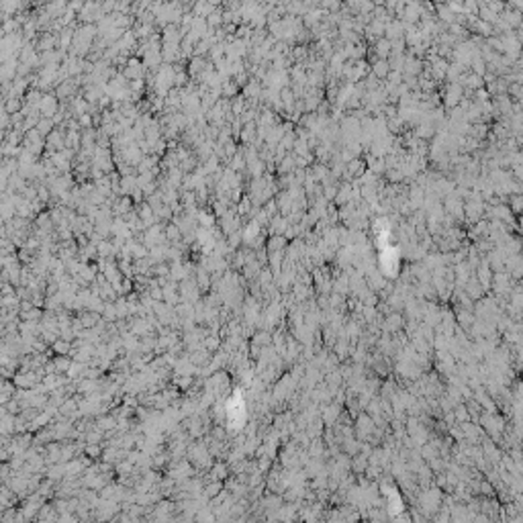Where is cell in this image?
<instances>
[{"instance_id":"obj_1","label":"cell","mask_w":523,"mask_h":523,"mask_svg":"<svg viewBox=\"0 0 523 523\" xmlns=\"http://www.w3.org/2000/svg\"><path fill=\"white\" fill-rule=\"evenodd\" d=\"M39 113L43 115V119H53L60 113V100L56 94H43V98L39 102Z\"/></svg>"},{"instance_id":"obj_2","label":"cell","mask_w":523,"mask_h":523,"mask_svg":"<svg viewBox=\"0 0 523 523\" xmlns=\"http://www.w3.org/2000/svg\"><path fill=\"white\" fill-rule=\"evenodd\" d=\"M258 137V121L254 123H245L241 127V133H239V139L247 145H254V139Z\"/></svg>"},{"instance_id":"obj_3","label":"cell","mask_w":523,"mask_h":523,"mask_svg":"<svg viewBox=\"0 0 523 523\" xmlns=\"http://www.w3.org/2000/svg\"><path fill=\"white\" fill-rule=\"evenodd\" d=\"M21 106H23L21 96H6V98H4V113L8 117L19 115L21 113Z\"/></svg>"},{"instance_id":"obj_4","label":"cell","mask_w":523,"mask_h":523,"mask_svg":"<svg viewBox=\"0 0 523 523\" xmlns=\"http://www.w3.org/2000/svg\"><path fill=\"white\" fill-rule=\"evenodd\" d=\"M237 215L239 217H247V215H254V200L250 195H243L237 202Z\"/></svg>"},{"instance_id":"obj_5","label":"cell","mask_w":523,"mask_h":523,"mask_svg":"<svg viewBox=\"0 0 523 523\" xmlns=\"http://www.w3.org/2000/svg\"><path fill=\"white\" fill-rule=\"evenodd\" d=\"M163 233H166V241H170V243H178L182 239V229L178 227L176 223H168L166 229H163Z\"/></svg>"},{"instance_id":"obj_6","label":"cell","mask_w":523,"mask_h":523,"mask_svg":"<svg viewBox=\"0 0 523 523\" xmlns=\"http://www.w3.org/2000/svg\"><path fill=\"white\" fill-rule=\"evenodd\" d=\"M196 282H198L202 288H206V286H209V274H206L202 268L198 270V278H196Z\"/></svg>"},{"instance_id":"obj_7","label":"cell","mask_w":523,"mask_h":523,"mask_svg":"<svg viewBox=\"0 0 523 523\" xmlns=\"http://www.w3.org/2000/svg\"><path fill=\"white\" fill-rule=\"evenodd\" d=\"M387 72H389V67H387V64H384V62H380V64H376V74H378V76H384V74H387Z\"/></svg>"}]
</instances>
